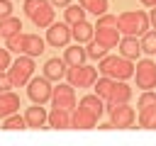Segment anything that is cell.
<instances>
[{
    "label": "cell",
    "instance_id": "obj_1",
    "mask_svg": "<svg viewBox=\"0 0 156 146\" xmlns=\"http://www.w3.org/2000/svg\"><path fill=\"white\" fill-rule=\"evenodd\" d=\"M7 49L15 54H27V56H41L46 49V39H41L39 34H24V32H15L12 36L5 39Z\"/></svg>",
    "mask_w": 156,
    "mask_h": 146
},
{
    "label": "cell",
    "instance_id": "obj_2",
    "mask_svg": "<svg viewBox=\"0 0 156 146\" xmlns=\"http://www.w3.org/2000/svg\"><path fill=\"white\" fill-rule=\"evenodd\" d=\"M117 27H119V34L124 36H141L151 27V22L144 10H127L117 17Z\"/></svg>",
    "mask_w": 156,
    "mask_h": 146
},
{
    "label": "cell",
    "instance_id": "obj_3",
    "mask_svg": "<svg viewBox=\"0 0 156 146\" xmlns=\"http://www.w3.org/2000/svg\"><path fill=\"white\" fill-rule=\"evenodd\" d=\"M98 71L112 80H127L134 75V63L124 56H102L98 63Z\"/></svg>",
    "mask_w": 156,
    "mask_h": 146
},
{
    "label": "cell",
    "instance_id": "obj_4",
    "mask_svg": "<svg viewBox=\"0 0 156 146\" xmlns=\"http://www.w3.org/2000/svg\"><path fill=\"white\" fill-rule=\"evenodd\" d=\"M98 44H102L105 49H115L119 44V27H117V17L115 15H100L98 17V27H95V36H93Z\"/></svg>",
    "mask_w": 156,
    "mask_h": 146
},
{
    "label": "cell",
    "instance_id": "obj_5",
    "mask_svg": "<svg viewBox=\"0 0 156 146\" xmlns=\"http://www.w3.org/2000/svg\"><path fill=\"white\" fill-rule=\"evenodd\" d=\"M7 75L12 80V88H22L29 83V78L34 75V56H27V54H20L17 61L10 63L7 68Z\"/></svg>",
    "mask_w": 156,
    "mask_h": 146
},
{
    "label": "cell",
    "instance_id": "obj_6",
    "mask_svg": "<svg viewBox=\"0 0 156 146\" xmlns=\"http://www.w3.org/2000/svg\"><path fill=\"white\" fill-rule=\"evenodd\" d=\"M24 12L39 29H46L54 22V7L49 0H24Z\"/></svg>",
    "mask_w": 156,
    "mask_h": 146
},
{
    "label": "cell",
    "instance_id": "obj_7",
    "mask_svg": "<svg viewBox=\"0 0 156 146\" xmlns=\"http://www.w3.org/2000/svg\"><path fill=\"white\" fill-rule=\"evenodd\" d=\"M66 78H68V83H71L73 88H93V83L98 80V68L85 66V63H80V66H68Z\"/></svg>",
    "mask_w": 156,
    "mask_h": 146
},
{
    "label": "cell",
    "instance_id": "obj_8",
    "mask_svg": "<svg viewBox=\"0 0 156 146\" xmlns=\"http://www.w3.org/2000/svg\"><path fill=\"white\" fill-rule=\"evenodd\" d=\"M51 92H54V88H51V80H49L46 75L29 78V83H27V95H29L32 102L46 105V102H51Z\"/></svg>",
    "mask_w": 156,
    "mask_h": 146
},
{
    "label": "cell",
    "instance_id": "obj_9",
    "mask_svg": "<svg viewBox=\"0 0 156 146\" xmlns=\"http://www.w3.org/2000/svg\"><path fill=\"white\" fill-rule=\"evenodd\" d=\"M105 109H107V114H110L112 127H117V129H129V127L134 124V119H136V112H134L127 102H119V105H105Z\"/></svg>",
    "mask_w": 156,
    "mask_h": 146
},
{
    "label": "cell",
    "instance_id": "obj_10",
    "mask_svg": "<svg viewBox=\"0 0 156 146\" xmlns=\"http://www.w3.org/2000/svg\"><path fill=\"white\" fill-rule=\"evenodd\" d=\"M71 39H73V34H71L68 22H51L46 27V44H51L56 49H66Z\"/></svg>",
    "mask_w": 156,
    "mask_h": 146
},
{
    "label": "cell",
    "instance_id": "obj_11",
    "mask_svg": "<svg viewBox=\"0 0 156 146\" xmlns=\"http://www.w3.org/2000/svg\"><path fill=\"white\" fill-rule=\"evenodd\" d=\"M134 75H136V88H141V90L156 88V61H151V58L139 61Z\"/></svg>",
    "mask_w": 156,
    "mask_h": 146
},
{
    "label": "cell",
    "instance_id": "obj_12",
    "mask_svg": "<svg viewBox=\"0 0 156 146\" xmlns=\"http://www.w3.org/2000/svg\"><path fill=\"white\" fill-rule=\"evenodd\" d=\"M51 105L54 107H63V109H73L76 107V92L71 83H56L54 92H51Z\"/></svg>",
    "mask_w": 156,
    "mask_h": 146
},
{
    "label": "cell",
    "instance_id": "obj_13",
    "mask_svg": "<svg viewBox=\"0 0 156 146\" xmlns=\"http://www.w3.org/2000/svg\"><path fill=\"white\" fill-rule=\"evenodd\" d=\"M95 124H98V117L95 114H90L85 107H73L71 109V127H76V129H95Z\"/></svg>",
    "mask_w": 156,
    "mask_h": 146
},
{
    "label": "cell",
    "instance_id": "obj_14",
    "mask_svg": "<svg viewBox=\"0 0 156 146\" xmlns=\"http://www.w3.org/2000/svg\"><path fill=\"white\" fill-rule=\"evenodd\" d=\"M24 122H27V129H41L46 122H49V112L34 102V107H27L24 109Z\"/></svg>",
    "mask_w": 156,
    "mask_h": 146
},
{
    "label": "cell",
    "instance_id": "obj_15",
    "mask_svg": "<svg viewBox=\"0 0 156 146\" xmlns=\"http://www.w3.org/2000/svg\"><path fill=\"white\" fill-rule=\"evenodd\" d=\"M129 97H132V88L124 83V80H115L112 83V90H110V95H107V105H119V102H129Z\"/></svg>",
    "mask_w": 156,
    "mask_h": 146
},
{
    "label": "cell",
    "instance_id": "obj_16",
    "mask_svg": "<svg viewBox=\"0 0 156 146\" xmlns=\"http://www.w3.org/2000/svg\"><path fill=\"white\" fill-rule=\"evenodd\" d=\"M117 46H119V56H124V58H129V61L139 58V54H141V44H139L136 36H122Z\"/></svg>",
    "mask_w": 156,
    "mask_h": 146
},
{
    "label": "cell",
    "instance_id": "obj_17",
    "mask_svg": "<svg viewBox=\"0 0 156 146\" xmlns=\"http://www.w3.org/2000/svg\"><path fill=\"white\" fill-rule=\"evenodd\" d=\"M66 61L63 58H49L46 63H44V75L49 78V80H54V83H58L63 75H66Z\"/></svg>",
    "mask_w": 156,
    "mask_h": 146
},
{
    "label": "cell",
    "instance_id": "obj_18",
    "mask_svg": "<svg viewBox=\"0 0 156 146\" xmlns=\"http://www.w3.org/2000/svg\"><path fill=\"white\" fill-rule=\"evenodd\" d=\"M49 127L54 129H68L71 127V109H63V107H51L49 112Z\"/></svg>",
    "mask_w": 156,
    "mask_h": 146
},
{
    "label": "cell",
    "instance_id": "obj_19",
    "mask_svg": "<svg viewBox=\"0 0 156 146\" xmlns=\"http://www.w3.org/2000/svg\"><path fill=\"white\" fill-rule=\"evenodd\" d=\"M20 109V95H15V92H0V119H5V117H10L12 112H17Z\"/></svg>",
    "mask_w": 156,
    "mask_h": 146
},
{
    "label": "cell",
    "instance_id": "obj_20",
    "mask_svg": "<svg viewBox=\"0 0 156 146\" xmlns=\"http://www.w3.org/2000/svg\"><path fill=\"white\" fill-rule=\"evenodd\" d=\"M85 58H88V54H85L83 44H78V41L73 46H66V51H63L66 66H80V63H85Z\"/></svg>",
    "mask_w": 156,
    "mask_h": 146
},
{
    "label": "cell",
    "instance_id": "obj_21",
    "mask_svg": "<svg viewBox=\"0 0 156 146\" xmlns=\"http://www.w3.org/2000/svg\"><path fill=\"white\" fill-rule=\"evenodd\" d=\"M71 34H73V39H76L78 44H88V41L95 36V27L83 19V22H78V24L71 27Z\"/></svg>",
    "mask_w": 156,
    "mask_h": 146
},
{
    "label": "cell",
    "instance_id": "obj_22",
    "mask_svg": "<svg viewBox=\"0 0 156 146\" xmlns=\"http://www.w3.org/2000/svg\"><path fill=\"white\" fill-rule=\"evenodd\" d=\"M78 105H80V107H85V109H88L90 114H95L98 119H100V117H102V112H105V102H102V97H98L95 92H93V95H85Z\"/></svg>",
    "mask_w": 156,
    "mask_h": 146
},
{
    "label": "cell",
    "instance_id": "obj_23",
    "mask_svg": "<svg viewBox=\"0 0 156 146\" xmlns=\"http://www.w3.org/2000/svg\"><path fill=\"white\" fill-rule=\"evenodd\" d=\"M15 32H22V19L20 17H5V19H0V34L7 39V36H12Z\"/></svg>",
    "mask_w": 156,
    "mask_h": 146
},
{
    "label": "cell",
    "instance_id": "obj_24",
    "mask_svg": "<svg viewBox=\"0 0 156 146\" xmlns=\"http://www.w3.org/2000/svg\"><path fill=\"white\" fill-rule=\"evenodd\" d=\"M139 127L141 129H154L156 127V105L139 109Z\"/></svg>",
    "mask_w": 156,
    "mask_h": 146
},
{
    "label": "cell",
    "instance_id": "obj_25",
    "mask_svg": "<svg viewBox=\"0 0 156 146\" xmlns=\"http://www.w3.org/2000/svg\"><path fill=\"white\" fill-rule=\"evenodd\" d=\"M63 17H66V22L73 27V24H78V22L85 19V10H83V5H68V7L63 10Z\"/></svg>",
    "mask_w": 156,
    "mask_h": 146
},
{
    "label": "cell",
    "instance_id": "obj_26",
    "mask_svg": "<svg viewBox=\"0 0 156 146\" xmlns=\"http://www.w3.org/2000/svg\"><path fill=\"white\" fill-rule=\"evenodd\" d=\"M139 44H141V54H156V29H146Z\"/></svg>",
    "mask_w": 156,
    "mask_h": 146
},
{
    "label": "cell",
    "instance_id": "obj_27",
    "mask_svg": "<svg viewBox=\"0 0 156 146\" xmlns=\"http://www.w3.org/2000/svg\"><path fill=\"white\" fill-rule=\"evenodd\" d=\"M80 5H83L85 12H93L95 17L107 12V0H80Z\"/></svg>",
    "mask_w": 156,
    "mask_h": 146
},
{
    "label": "cell",
    "instance_id": "obj_28",
    "mask_svg": "<svg viewBox=\"0 0 156 146\" xmlns=\"http://www.w3.org/2000/svg\"><path fill=\"white\" fill-rule=\"evenodd\" d=\"M112 78H107V75H102V78H98L95 83H93V88H95V95L98 97H102V100H107V95H110V90H112Z\"/></svg>",
    "mask_w": 156,
    "mask_h": 146
},
{
    "label": "cell",
    "instance_id": "obj_29",
    "mask_svg": "<svg viewBox=\"0 0 156 146\" xmlns=\"http://www.w3.org/2000/svg\"><path fill=\"white\" fill-rule=\"evenodd\" d=\"M2 129H27L24 114H17V112H12L10 117H5V119H2Z\"/></svg>",
    "mask_w": 156,
    "mask_h": 146
},
{
    "label": "cell",
    "instance_id": "obj_30",
    "mask_svg": "<svg viewBox=\"0 0 156 146\" xmlns=\"http://www.w3.org/2000/svg\"><path fill=\"white\" fill-rule=\"evenodd\" d=\"M85 54H88V58H102V56H107V49L102 46V44H98L95 39H90L88 41V46H85Z\"/></svg>",
    "mask_w": 156,
    "mask_h": 146
},
{
    "label": "cell",
    "instance_id": "obj_31",
    "mask_svg": "<svg viewBox=\"0 0 156 146\" xmlns=\"http://www.w3.org/2000/svg\"><path fill=\"white\" fill-rule=\"evenodd\" d=\"M151 105H156V92H151V90H144V92L139 95V102H136V107L141 109V107H151Z\"/></svg>",
    "mask_w": 156,
    "mask_h": 146
},
{
    "label": "cell",
    "instance_id": "obj_32",
    "mask_svg": "<svg viewBox=\"0 0 156 146\" xmlns=\"http://www.w3.org/2000/svg\"><path fill=\"white\" fill-rule=\"evenodd\" d=\"M10 63H12V58H10V49H0V73L7 71Z\"/></svg>",
    "mask_w": 156,
    "mask_h": 146
},
{
    "label": "cell",
    "instance_id": "obj_33",
    "mask_svg": "<svg viewBox=\"0 0 156 146\" xmlns=\"http://www.w3.org/2000/svg\"><path fill=\"white\" fill-rule=\"evenodd\" d=\"M10 88H12V80H10L7 71H2V73H0V92H7Z\"/></svg>",
    "mask_w": 156,
    "mask_h": 146
},
{
    "label": "cell",
    "instance_id": "obj_34",
    "mask_svg": "<svg viewBox=\"0 0 156 146\" xmlns=\"http://www.w3.org/2000/svg\"><path fill=\"white\" fill-rule=\"evenodd\" d=\"M10 15H12V2L10 0H0V19H5Z\"/></svg>",
    "mask_w": 156,
    "mask_h": 146
},
{
    "label": "cell",
    "instance_id": "obj_35",
    "mask_svg": "<svg viewBox=\"0 0 156 146\" xmlns=\"http://www.w3.org/2000/svg\"><path fill=\"white\" fill-rule=\"evenodd\" d=\"M51 5H56V7H68L71 5V0H49Z\"/></svg>",
    "mask_w": 156,
    "mask_h": 146
},
{
    "label": "cell",
    "instance_id": "obj_36",
    "mask_svg": "<svg viewBox=\"0 0 156 146\" xmlns=\"http://www.w3.org/2000/svg\"><path fill=\"white\" fill-rule=\"evenodd\" d=\"M149 22H151V27L156 29V7H151V12H149Z\"/></svg>",
    "mask_w": 156,
    "mask_h": 146
},
{
    "label": "cell",
    "instance_id": "obj_37",
    "mask_svg": "<svg viewBox=\"0 0 156 146\" xmlns=\"http://www.w3.org/2000/svg\"><path fill=\"white\" fill-rule=\"evenodd\" d=\"M141 5H146V7H156V0H141Z\"/></svg>",
    "mask_w": 156,
    "mask_h": 146
},
{
    "label": "cell",
    "instance_id": "obj_38",
    "mask_svg": "<svg viewBox=\"0 0 156 146\" xmlns=\"http://www.w3.org/2000/svg\"><path fill=\"white\" fill-rule=\"evenodd\" d=\"M154 129H156V127H154Z\"/></svg>",
    "mask_w": 156,
    "mask_h": 146
},
{
    "label": "cell",
    "instance_id": "obj_39",
    "mask_svg": "<svg viewBox=\"0 0 156 146\" xmlns=\"http://www.w3.org/2000/svg\"><path fill=\"white\" fill-rule=\"evenodd\" d=\"M0 36H2V34H0Z\"/></svg>",
    "mask_w": 156,
    "mask_h": 146
}]
</instances>
